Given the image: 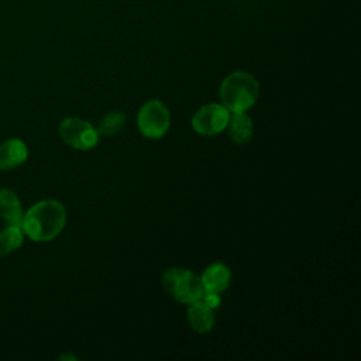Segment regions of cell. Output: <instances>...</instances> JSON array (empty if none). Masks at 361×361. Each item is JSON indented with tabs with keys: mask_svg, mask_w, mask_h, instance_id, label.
I'll return each instance as SVG.
<instances>
[{
	"mask_svg": "<svg viewBox=\"0 0 361 361\" xmlns=\"http://www.w3.org/2000/svg\"><path fill=\"white\" fill-rule=\"evenodd\" d=\"M165 290L178 302L193 303L202 299L204 289L202 279L185 268H169L162 275Z\"/></svg>",
	"mask_w": 361,
	"mask_h": 361,
	"instance_id": "3",
	"label": "cell"
},
{
	"mask_svg": "<svg viewBox=\"0 0 361 361\" xmlns=\"http://www.w3.org/2000/svg\"><path fill=\"white\" fill-rule=\"evenodd\" d=\"M228 135L235 144H245L252 137V121L244 111H233L228 120Z\"/></svg>",
	"mask_w": 361,
	"mask_h": 361,
	"instance_id": "11",
	"label": "cell"
},
{
	"mask_svg": "<svg viewBox=\"0 0 361 361\" xmlns=\"http://www.w3.org/2000/svg\"><path fill=\"white\" fill-rule=\"evenodd\" d=\"M126 124V114L123 111H110L97 126V133L102 135H114Z\"/></svg>",
	"mask_w": 361,
	"mask_h": 361,
	"instance_id": "13",
	"label": "cell"
},
{
	"mask_svg": "<svg viewBox=\"0 0 361 361\" xmlns=\"http://www.w3.org/2000/svg\"><path fill=\"white\" fill-rule=\"evenodd\" d=\"M138 128L148 138H161L169 128L171 114L168 107L157 99L148 100L138 111Z\"/></svg>",
	"mask_w": 361,
	"mask_h": 361,
	"instance_id": "4",
	"label": "cell"
},
{
	"mask_svg": "<svg viewBox=\"0 0 361 361\" xmlns=\"http://www.w3.org/2000/svg\"><path fill=\"white\" fill-rule=\"evenodd\" d=\"M259 93L257 79L248 72H233L221 82L220 99L228 111H245L254 106Z\"/></svg>",
	"mask_w": 361,
	"mask_h": 361,
	"instance_id": "2",
	"label": "cell"
},
{
	"mask_svg": "<svg viewBox=\"0 0 361 361\" xmlns=\"http://www.w3.org/2000/svg\"><path fill=\"white\" fill-rule=\"evenodd\" d=\"M23 243V228L20 226H7L0 231V257L17 250Z\"/></svg>",
	"mask_w": 361,
	"mask_h": 361,
	"instance_id": "12",
	"label": "cell"
},
{
	"mask_svg": "<svg viewBox=\"0 0 361 361\" xmlns=\"http://www.w3.org/2000/svg\"><path fill=\"white\" fill-rule=\"evenodd\" d=\"M230 120V111L217 103L202 106L192 118V127L202 135H216L221 133Z\"/></svg>",
	"mask_w": 361,
	"mask_h": 361,
	"instance_id": "6",
	"label": "cell"
},
{
	"mask_svg": "<svg viewBox=\"0 0 361 361\" xmlns=\"http://www.w3.org/2000/svg\"><path fill=\"white\" fill-rule=\"evenodd\" d=\"M28 155V149L21 140L11 138L0 144V169H11L21 165Z\"/></svg>",
	"mask_w": 361,
	"mask_h": 361,
	"instance_id": "8",
	"label": "cell"
},
{
	"mask_svg": "<svg viewBox=\"0 0 361 361\" xmlns=\"http://www.w3.org/2000/svg\"><path fill=\"white\" fill-rule=\"evenodd\" d=\"M61 138L71 147L76 149H90L99 141V133L87 121L69 117L59 124Z\"/></svg>",
	"mask_w": 361,
	"mask_h": 361,
	"instance_id": "5",
	"label": "cell"
},
{
	"mask_svg": "<svg viewBox=\"0 0 361 361\" xmlns=\"http://www.w3.org/2000/svg\"><path fill=\"white\" fill-rule=\"evenodd\" d=\"M188 319L192 329L197 333H207L214 324L213 309L204 305L202 300L190 303V307L188 310Z\"/></svg>",
	"mask_w": 361,
	"mask_h": 361,
	"instance_id": "10",
	"label": "cell"
},
{
	"mask_svg": "<svg viewBox=\"0 0 361 361\" xmlns=\"http://www.w3.org/2000/svg\"><path fill=\"white\" fill-rule=\"evenodd\" d=\"M66 213L56 200H42L35 203L23 214L21 228L34 241H49L63 228Z\"/></svg>",
	"mask_w": 361,
	"mask_h": 361,
	"instance_id": "1",
	"label": "cell"
},
{
	"mask_svg": "<svg viewBox=\"0 0 361 361\" xmlns=\"http://www.w3.org/2000/svg\"><path fill=\"white\" fill-rule=\"evenodd\" d=\"M200 279L204 292L220 293L228 288L231 281V272L224 264L216 262L204 269Z\"/></svg>",
	"mask_w": 361,
	"mask_h": 361,
	"instance_id": "7",
	"label": "cell"
},
{
	"mask_svg": "<svg viewBox=\"0 0 361 361\" xmlns=\"http://www.w3.org/2000/svg\"><path fill=\"white\" fill-rule=\"evenodd\" d=\"M0 216L7 226H20L23 210L18 196L10 189H0Z\"/></svg>",
	"mask_w": 361,
	"mask_h": 361,
	"instance_id": "9",
	"label": "cell"
},
{
	"mask_svg": "<svg viewBox=\"0 0 361 361\" xmlns=\"http://www.w3.org/2000/svg\"><path fill=\"white\" fill-rule=\"evenodd\" d=\"M200 300H202L204 305H207L209 307H212V309L217 307V306L220 305V302H221L219 293H213V292H204Z\"/></svg>",
	"mask_w": 361,
	"mask_h": 361,
	"instance_id": "14",
	"label": "cell"
}]
</instances>
